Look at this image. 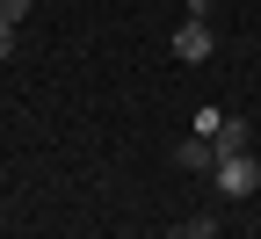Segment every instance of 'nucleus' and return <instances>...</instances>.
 Wrapping results in <instances>:
<instances>
[{
    "instance_id": "nucleus-6",
    "label": "nucleus",
    "mask_w": 261,
    "mask_h": 239,
    "mask_svg": "<svg viewBox=\"0 0 261 239\" xmlns=\"http://www.w3.org/2000/svg\"><path fill=\"white\" fill-rule=\"evenodd\" d=\"M29 8H37V0H0V22H15V29H22V22H29Z\"/></svg>"
},
{
    "instance_id": "nucleus-1",
    "label": "nucleus",
    "mask_w": 261,
    "mask_h": 239,
    "mask_svg": "<svg viewBox=\"0 0 261 239\" xmlns=\"http://www.w3.org/2000/svg\"><path fill=\"white\" fill-rule=\"evenodd\" d=\"M196 130L211 138V152L225 160V152H254V130H247V116H225V109H196Z\"/></svg>"
},
{
    "instance_id": "nucleus-5",
    "label": "nucleus",
    "mask_w": 261,
    "mask_h": 239,
    "mask_svg": "<svg viewBox=\"0 0 261 239\" xmlns=\"http://www.w3.org/2000/svg\"><path fill=\"white\" fill-rule=\"evenodd\" d=\"M167 239H218V218H181Z\"/></svg>"
},
{
    "instance_id": "nucleus-7",
    "label": "nucleus",
    "mask_w": 261,
    "mask_h": 239,
    "mask_svg": "<svg viewBox=\"0 0 261 239\" xmlns=\"http://www.w3.org/2000/svg\"><path fill=\"white\" fill-rule=\"evenodd\" d=\"M0 58H15V22H0Z\"/></svg>"
},
{
    "instance_id": "nucleus-3",
    "label": "nucleus",
    "mask_w": 261,
    "mask_h": 239,
    "mask_svg": "<svg viewBox=\"0 0 261 239\" xmlns=\"http://www.w3.org/2000/svg\"><path fill=\"white\" fill-rule=\"evenodd\" d=\"M181 65H203V58H218V37H211V22H189L181 15V29H174V44H167Z\"/></svg>"
},
{
    "instance_id": "nucleus-2",
    "label": "nucleus",
    "mask_w": 261,
    "mask_h": 239,
    "mask_svg": "<svg viewBox=\"0 0 261 239\" xmlns=\"http://www.w3.org/2000/svg\"><path fill=\"white\" fill-rule=\"evenodd\" d=\"M211 181H218V196H225V203L261 196V160H254V152H225V160L211 167Z\"/></svg>"
},
{
    "instance_id": "nucleus-4",
    "label": "nucleus",
    "mask_w": 261,
    "mask_h": 239,
    "mask_svg": "<svg viewBox=\"0 0 261 239\" xmlns=\"http://www.w3.org/2000/svg\"><path fill=\"white\" fill-rule=\"evenodd\" d=\"M174 167H189V174H211V167H218V152H211V138H203V130L174 138Z\"/></svg>"
}]
</instances>
